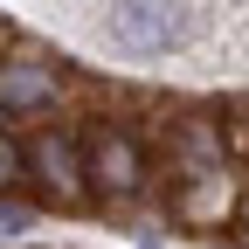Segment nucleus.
Returning <instances> with one entry per match:
<instances>
[{
  "label": "nucleus",
  "instance_id": "obj_6",
  "mask_svg": "<svg viewBox=\"0 0 249 249\" xmlns=\"http://www.w3.org/2000/svg\"><path fill=\"white\" fill-rule=\"evenodd\" d=\"M173 152H180V173H214V166H222V132L201 124V118H180Z\"/></svg>",
  "mask_w": 249,
  "mask_h": 249
},
{
  "label": "nucleus",
  "instance_id": "obj_4",
  "mask_svg": "<svg viewBox=\"0 0 249 249\" xmlns=\"http://www.w3.org/2000/svg\"><path fill=\"white\" fill-rule=\"evenodd\" d=\"M42 104H55L49 62H0V111H42Z\"/></svg>",
  "mask_w": 249,
  "mask_h": 249
},
{
  "label": "nucleus",
  "instance_id": "obj_8",
  "mask_svg": "<svg viewBox=\"0 0 249 249\" xmlns=\"http://www.w3.org/2000/svg\"><path fill=\"white\" fill-rule=\"evenodd\" d=\"M235 229H242V249H249V201L235 208Z\"/></svg>",
  "mask_w": 249,
  "mask_h": 249
},
{
  "label": "nucleus",
  "instance_id": "obj_2",
  "mask_svg": "<svg viewBox=\"0 0 249 249\" xmlns=\"http://www.w3.org/2000/svg\"><path fill=\"white\" fill-rule=\"evenodd\" d=\"M83 160H90V194H104V201H132L145 187V152L132 132H97L83 145Z\"/></svg>",
  "mask_w": 249,
  "mask_h": 249
},
{
  "label": "nucleus",
  "instance_id": "obj_7",
  "mask_svg": "<svg viewBox=\"0 0 249 249\" xmlns=\"http://www.w3.org/2000/svg\"><path fill=\"white\" fill-rule=\"evenodd\" d=\"M28 173V160H21V139H7V132H0V187H14Z\"/></svg>",
  "mask_w": 249,
  "mask_h": 249
},
{
  "label": "nucleus",
  "instance_id": "obj_1",
  "mask_svg": "<svg viewBox=\"0 0 249 249\" xmlns=\"http://www.w3.org/2000/svg\"><path fill=\"white\" fill-rule=\"evenodd\" d=\"M21 160H28V173L42 180V194L55 208H83L90 201V160H83L76 132H35L21 145Z\"/></svg>",
  "mask_w": 249,
  "mask_h": 249
},
{
  "label": "nucleus",
  "instance_id": "obj_5",
  "mask_svg": "<svg viewBox=\"0 0 249 249\" xmlns=\"http://www.w3.org/2000/svg\"><path fill=\"white\" fill-rule=\"evenodd\" d=\"M187 180V194L173 201L180 214H187V222H222V214H229V180H222V166H214V173H180Z\"/></svg>",
  "mask_w": 249,
  "mask_h": 249
},
{
  "label": "nucleus",
  "instance_id": "obj_3",
  "mask_svg": "<svg viewBox=\"0 0 249 249\" xmlns=\"http://www.w3.org/2000/svg\"><path fill=\"white\" fill-rule=\"evenodd\" d=\"M111 42L132 49V55H160L166 42H180V7L173 0H118V7L104 14Z\"/></svg>",
  "mask_w": 249,
  "mask_h": 249
}]
</instances>
